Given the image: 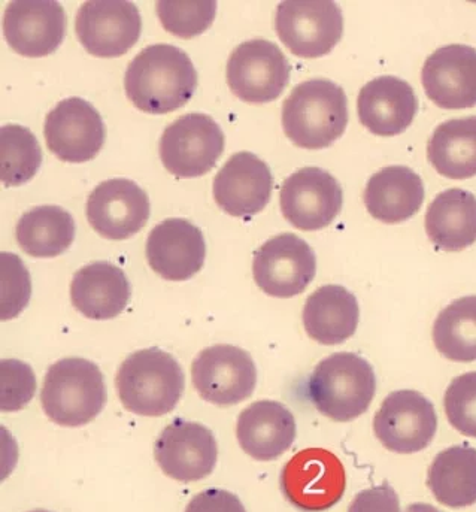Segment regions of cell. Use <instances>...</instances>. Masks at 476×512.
I'll return each instance as SVG.
<instances>
[{"label":"cell","instance_id":"cell-1","mask_svg":"<svg viewBox=\"0 0 476 512\" xmlns=\"http://www.w3.org/2000/svg\"><path fill=\"white\" fill-rule=\"evenodd\" d=\"M124 89L130 102L141 111L169 114L183 108L196 92V68L181 48L150 45L127 66Z\"/></svg>","mask_w":476,"mask_h":512},{"label":"cell","instance_id":"cell-2","mask_svg":"<svg viewBox=\"0 0 476 512\" xmlns=\"http://www.w3.org/2000/svg\"><path fill=\"white\" fill-rule=\"evenodd\" d=\"M348 124V99L344 89L315 78L291 90L283 105V129L296 147L321 150L344 135Z\"/></svg>","mask_w":476,"mask_h":512},{"label":"cell","instance_id":"cell-3","mask_svg":"<svg viewBox=\"0 0 476 512\" xmlns=\"http://www.w3.org/2000/svg\"><path fill=\"white\" fill-rule=\"evenodd\" d=\"M115 384L126 410L144 417H162L177 408L186 377L174 356L153 347L130 354L121 363Z\"/></svg>","mask_w":476,"mask_h":512},{"label":"cell","instance_id":"cell-4","mask_svg":"<svg viewBox=\"0 0 476 512\" xmlns=\"http://www.w3.org/2000/svg\"><path fill=\"white\" fill-rule=\"evenodd\" d=\"M377 393V377L368 360L354 353H335L315 366L308 395L318 412L338 423L365 414Z\"/></svg>","mask_w":476,"mask_h":512},{"label":"cell","instance_id":"cell-5","mask_svg":"<svg viewBox=\"0 0 476 512\" xmlns=\"http://www.w3.org/2000/svg\"><path fill=\"white\" fill-rule=\"evenodd\" d=\"M105 404V378L96 363L68 357L48 369L41 405L54 423L63 427L86 426L102 412Z\"/></svg>","mask_w":476,"mask_h":512},{"label":"cell","instance_id":"cell-6","mask_svg":"<svg viewBox=\"0 0 476 512\" xmlns=\"http://www.w3.org/2000/svg\"><path fill=\"white\" fill-rule=\"evenodd\" d=\"M280 484L281 492L294 508L321 512L341 501L347 489V474L332 451L306 448L288 460Z\"/></svg>","mask_w":476,"mask_h":512},{"label":"cell","instance_id":"cell-7","mask_svg":"<svg viewBox=\"0 0 476 512\" xmlns=\"http://www.w3.org/2000/svg\"><path fill=\"white\" fill-rule=\"evenodd\" d=\"M278 38L302 59L326 56L344 35V17L330 0H287L275 15Z\"/></svg>","mask_w":476,"mask_h":512},{"label":"cell","instance_id":"cell-8","mask_svg":"<svg viewBox=\"0 0 476 512\" xmlns=\"http://www.w3.org/2000/svg\"><path fill=\"white\" fill-rule=\"evenodd\" d=\"M226 139L214 118L206 114L183 115L169 124L160 138V159L177 178L208 174L224 151Z\"/></svg>","mask_w":476,"mask_h":512},{"label":"cell","instance_id":"cell-9","mask_svg":"<svg viewBox=\"0 0 476 512\" xmlns=\"http://www.w3.org/2000/svg\"><path fill=\"white\" fill-rule=\"evenodd\" d=\"M291 66L268 39L242 42L230 54L226 78L236 98L247 103L277 101L290 83Z\"/></svg>","mask_w":476,"mask_h":512},{"label":"cell","instance_id":"cell-10","mask_svg":"<svg viewBox=\"0 0 476 512\" xmlns=\"http://www.w3.org/2000/svg\"><path fill=\"white\" fill-rule=\"evenodd\" d=\"M191 380L203 401L232 407L253 395L256 363L250 353L235 345H212L193 360Z\"/></svg>","mask_w":476,"mask_h":512},{"label":"cell","instance_id":"cell-11","mask_svg":"<svg viewBox=\"0 0 476 512\" xmlns=\"http://www.w3.org/2000/svg\"><path fill=\"white\" fill-rule=\"evenodd\" d=\"M317 274V257L308 242L294 233H281L254 254L257 286L272 298L288 299L305 292Z\"/></svg>","mask_w":476,"mask_h":512},{"label":"cell","instance_id":"cell-12","mask_svg":"<svg viewBox=\"0 0 476 512\" xmlns=\"http://www.w3.org/2000/svg\"><path fill=\"white\" fill-rule=\"evenodd\" d=\"M438 415L432 402L414 390L390 393L374 418L378 441L397 454H414L432 444Z\"/></svg>","mask_w":476,"mask_h":512},{"label":"cell","instance_id":"cell-13","mask_svg":"<svg viewBox=\"0 0 476 512\" xmlns=\"http://www.w3.org/2000/svg\"><path fill=\"white\" fill-rule=\"evenodd\" d=\"M75 32L87 53L112 59L124 56L141 38L138 6L127 0H92L78 9Z\"/></svg>","mask_w":476,"mask_h":512},{"label":"cell","instance_id":"cell-14","mask_svg":"<svg viewBox=\"0 0 476 512\" xmlns=\"http://www.w3.org/2000/svg\"><path fill=\"white\" fill-rule=\"evenodd\" d=\"M284 218L299 230L314 232L330 226L341 212V184L324 169L306 166L284 181L280 193Z\"/></svg>","mask_w":476,"mask_h":512},{"label":"cell","instance_id":"cell-15","mask_svg":"<svg viewBox=\"0 0 476 512\" xmlns=\"http://www.w3.org/2000/svg\"><path fill=\"white\" fill-rule=\"evenodd\" d=\"M45 141L48 150L68 163L95 159L105 144V123L99 111L81 98L57 103L45 118Z\"/></svg>","mask_w":476,"mask_h":512},{"label":"cell","instance_id":"cell-16","mask_svg":"<svg viewBox=\"0 0 476 512\" xmlns=\"http://www.w3.org/2000/svg\"><path fill=\"white\" fill-rule=\"evenodd\" d=\"M154 457L169 478L193 483L214 471L218 445L208 427L196 421L175 418L157 438Z\"/></svg>","mask_w":476,"mask_h":512},{"label":"cell","instance_id":"cell-17","mask_svg":"<svg viewBox=\"0 0 476 512\" xmlns=\"http://www.w3.org/2000/svg\"><path fill=\"white\" fill-rule=\"evenodd\" d=\"M66 12L54 0H15L3 14V36L15 53L45 57L65 41Z\"/></svg>","mask_w":476,"mask_h":512},{"label":"cell","instance_id":"cell-18","mask_svg":"<svg viewBox=\"0 0 476 512\" xmlns=\"http://www.w3.org/2000/svg\"><path fill=\"white\" fill-rule=\"evenodd\" d=\"M150 198L135 181L112 178L90 193L86 214L102 238L124 241L141 232L150 218Z\"/></svg>","mask_w":476,"mask_h":512},{"label":"cell","instance_id":"cell-19","mask_svg":"<svg viewBox=\"0 0 476 512\" xmlns=\"http://www.w3.org/2000/svg\"><path fill=\"white\" fill-rule=\"evenodd\" d=\"M274 177L271 169L253 153L233 154L215 175L214 199L226 214L248 218L259 214L271 201Z\"/></svg>","mask_w":476,"mask_h":512},{"label":"cell","instance_id":"cell-20","mask_svg":"<svg viewBox=\"0 0 476 512\" xmlns=\"http://www.w3.org/2000/svg\"><path fill=\"white\" fill-rule=\"evenodd\" d=\"M148 265L168 281H187L199 274L206 257L202 230L186 218H168L147 239Z\"/></svg>","mask_w":476,"mask_h":512},{"label":"cell","instance_id":"cell-21","mask_svg":"<svg viewBox=\"0 0 476 512\" xmlns=\"http://www.w3.org/2000/svg\"><path fill=\"white\" fill-rule=\"evenodd\" d=\"M424 92L439 108L476 106V50L469 45H445L427 57L421 71Z\"/></svg>","mask_w":476,"mask_h":512},{"label":"cell","instance_id":"cell-22","mask_svg":"<svg viewBox=\"0 0 476 512\" xmlns=\"http://www.w3.org/2000/svg\"><path fill=\"white\" fill-rule=\"evenodd\" d=\"M418 111V99L411 84L391 75L369 81L357 99L359 120L378 136L405 132Z\"/></svg>","mask_w":476,"mask_h":512},{"label":"cell","instance_id":"cell-23","mask_svg":"<svg viewBox=\"0 0 476 512\" xmlns=\"http://www.w3.org/2000/svg\"><path fill=\"white\" fill-rule=\"evenodd\" d=\"M296 420L280 402L259 401L245 408L236 423L242 450L260 462L283 456L296 439Z\"/></svg>","mask_w":476,"mask_h":512},{"label":"cell","instance_id":"cell-24","mask_svg":"<svg viewBox=\"0 0 476 512\" xmlns=\"http://www.w3.org/2000/svg\"><path fill=\"white\" fill-rule=\"evenodd\" d=\"M130 283L123 269L109 262H93L75 272L71 301L90 320H111L127 308Z\"/></svg>","mask_w":476,"mask_h":512},{"label":"cell","instance_id":"cell-25","mask_svg":"<svg viewBox=\"0 0 476 512\" xmlns=\"http://www.w3.org/2000/svg\"><path fill=\"white\" fill-rule=\"evenodd\" d=\"M363 201L369 214L382 223H402L423 205V180L408 166H387L369 178Z\"/></svg>","mask_w":476,"mask_h":512},{"label":"cell","instance_id":"cell-26","mask_svg":"<svg viewBox=\"0 0 476 512\" xmlns=\"http://www.w3.org/2000/svg\"><path fill=\"white\" fill-rule=\"evenodd\" d=\"M359 320L356 296L335 284L315 290L303 308L306 333L321 345H338L347 341L356 333Z\"/></svg>","mask_w":476,"mask_h":512},{"label":"cell","instance_id":"cell-27","mask_svg":"<svg viewBox=\"0 0 476 512\" xmlns=\"http://www.w3.org/2000/svg\"><path fill=\"white\" fill-rule=\"evenodd\" d=\"M426 232L439 250H465L476 242V198L463 189L439 193L426 212Z\"/></svg>","mask_w":476,"mask_h":512},{"label":"cell","instance_id":"cell-28","mask_svg":"<svg viewBox=\"0 0 476 512\" xmlns=\"http://www.w3.org/2000/svg\"><path fill=\"white\" fill-rule=\"evenodd\" d=\"M427 487L445 507L476 504V448L463 444L441 451L427 472Z\"/></svg>","mask_w":476,"mask_h":512},{"label":"cell","instance_id":"cell-29","mask_svg":"<svg viewBox=\"0 0 476 512\" xmlns=\"http://www.w3.org/2000/svg\"><path fill=\"white\" fill-rule=\"evenodd\" d=\"M427 159L442 177L468 180L476 175V115L439 124L427 144Z\"/></svg>","mask_w":476,"mask_h":512},{"label":"cell","instance_id":"cell-30","mask_svg":"<svg viewBox=\"0 0 476 512\" xmlns=\"http://www.w3.org/2000/svg\"><path fill=\"white\" fill-rule=\"evenodd\" d=\"M74 217L62 206L42 205L21 215L15 227L18 245L24 253L48 259L66 253L75 239Z\"/></svg>","mask_w":476,"mask_h":512},{"label":"cell","instance_id":"cell-31","mask_svg":"<svg viewBox=\"0 0 476 512\" xmlns=\"http://www.w3.org/2000/svg\"><path fill=\"white\" fill-rule=\"evenodd\" d=\"M436 350L451 362L476 360V296L451 302L433 324Z\"/></svg>","mask_w":476,"mask_h":512},{"label":"cell","instance_id":"cell-32","mask_svg":"<svg viewBox=\"0 0 476 512\" xmlns=\"http://www.w3.org/2000/svg\"><path fill=\"white\" fill-rule=\"evenodd\" d=\"M42 165V150L27 127L6 124L0 130V177L6 187L29 183Z\"/></svg>","mask_w":476,"mask_h":512},{"label":"cell","instance_id":"cell-33","mask_svg":"<svg viewBox=\"0 0 476 512\" xmlns=\"http://www.w3.org/2000/svg\"><path fill=\"white\" fill-rule=\"evenodd\" d=\"M217 2H177L162 0L156 3L160 23L172 35L181 39H190L202 35L214 23L217 15Z\"/></svg>","mask_w":476,"mask_h":512},{"label":"cell","instance_id":"cell-34","mask_svg":"<svg viewBox=\"0 0 476 512\" xmlns=\"http://www.w3.org/2000/svg\"><path fill=\"white\" fill-rule=\"evenodd\" d=\"M445 414L454 429L476 439V372L454 378L445 392Z\"/></svg>","mask_w":476,"mask_h":512},{"label":"cell","instance_id":"cell-35","mask_svg":"<svg viewBox=\"0 0 476 512\" xmlns=\"http://www.w3.org/2000/svg\"><path fill=\"white\" fill-rule=\"evenodd\" d=\"M32 284L20 257L2 253V320L17 317L29 304Z\"/></svg>","mask_w":476,"mask_h":512},{"label":"cell","instance_id":"cell-36","mask_svg":"<svg viewBox=\"0 0 476 512\" xmlns=\"http://www.w3.org/2000/svg\"><path fill=\"white\" fill-rule=\"evenodd\" d=\"M2 411L21 410L35 395L36 380L32 368L20 360H2Z\"/></svg>","mask_w":476,"mask_h":512},{"label":"cell","instance_id":"cell-37","mask_svg":"<svg viewBox=\"0 0 476 512\" xmlns=\"http://www.w3.org/2000/svg\"><path fill=\"white\" fill-rule=\"evenodd\" d=\"M348 512H402L397 493L388 484L363 490L351 502Z\"/></svg>","mask_w":476,"mask_h":512},{"label":"cell","instance_id":"cell-38","mask_svg":"<svg viewBox=\"0 0 476 512\" xmlns=\"http://www.w3.org/2000/svg\"><path fill=\"white\" fill-rule=\"evenodd\" d=\"M186 512H247L238 496L227 490L208 489L191 499Z\"/></svg>","mask_w":476,"mask_h":512},{"label":"cell","instance_id":"cell-39","mask_svg":"<svg viewBox=\"0 0 476 512\" xmlns=\"http://www.w3.org/2000/svg\"><path fill=\"white\" fill-rule=\"evenodd\" d=\"M405 512H442L438 508L432 507L429 504H412L406 508Z\"/></svg>","mask_w":476,"mask_h":512},{"label":"cell","instance_id":"cell-40","mask_svg":"<svg viewBox=\"0 0 476 512\" xmlns=\"http://www.w3.org/2000/svg\"><path fill=\"white\" fill-rule=\"evenodd\" d=\"M30 512H50V511H45V510H35V511H30Z\"/></svg>","mask_w":476,"mask_h":512}]
</instances>
